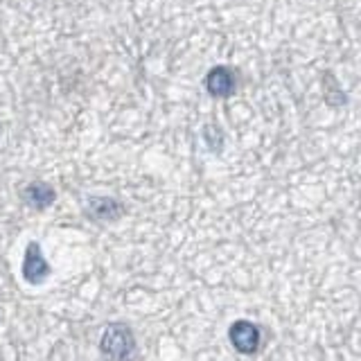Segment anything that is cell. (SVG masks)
Masks as SVG:
<instances>
[{
  "label": "cell",
  "instance_id": "cell-6",
  "mask_svg": "<svg viewBox=\"0 0 361 361\" xmlns=\"http://www.w3.org/2000/svg\"><path fill=\"white\" fill-rule=\"evenodd\" d=\"M56 199V192L52 190V185L48 183H32L27 190H25V201L30 203L32 208H48L52 206V201Z\"/></svg>",
  "mask_w": 361,
  "mask_h": 361
},
{
  "label": "cell",
  "instance_id": "cell-2",
  "mask_svg": "<svg viewBox=\"0 0 361 361\" xmlns=\"http://www.w3.org/2000/svg\"><path fill=\"white\" fill-rule=\"evenodd\" d=\"M50 276V264L45 259L41 246L37 242H30L25 248V259H23V278L30 285H41Z\"/></svg>",
  "mask_w": 361,
  "mask_h": 361
},
{
  "label": "cell",
  "instance_id": "cell-3",
  "mask_svg": "<svg viewBox=\"0 0 361 361\" xmlns=\"http://www.w3.org/2000/svg\"><path fill=\"white\" fill-rule=\"evenodd\" d=\"M228 338L237 353H242V355H253L259 348V330L251 321H235L231 325Z\"/></svg>",
  "mask_w": 361,
  "mask_h": 361
},
{
  "label": "cell",
  "instance_id": "cell-4",
  "mask_svg": "<svg viewBox=\"0 0 361 361\" xmlns=\"http://www.w3.org/2000/svg\"><path fill=\"white\" fill-rule=\"evenodd\" d=\"M206 88L214 97H228L235 90V75L228 66H217L212 68L206 77Z\"/></svg>",
  "mask_w": 361,
  "mask_h": 361
},
{
  "label": "cell",
  "instance_id": "cell-5",
  "mask_svg": "<svg viewBox=\"0 0 361 361\" xmlns=\"http://www.w3.org/2000/svg\"><path fill=\"white\" fill-rule=\"evenodd\" d=\"M88 212L93 214L95 219H102V221H111V219H118L120 214L124 212V208L116 199H90L88 203Z\"/></svg>",
  "mask_w": 361,
  "mask_h": 361
},
{
  "label": "cell",
  "instance_id": "cell-1",
  "mask_svg": "<svg viewBox=\"0 0 361 361\" xmlns=\"http://www.w3.org/2000/svg\"><path fill=\"white\" fill-rule=\"evenodd\" d=\"M133 334L124 325H109L106 332L102 334L99 348L102 353L111 359H127L133 353Z\"/></svg>",
  "mask_w": 361,
  "mask_h": 361
}]
</instances>
